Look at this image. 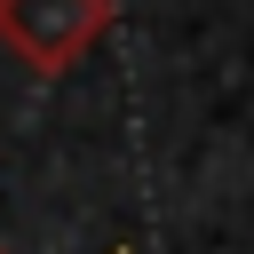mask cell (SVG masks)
I'll list each match as a JSON object with an SVG mask.
<instances>
[{
  "label": "cell",
  "mask_w": 254,
  "mask_h": 254,
  "mask_svg": "<svg viewBox=\"0 0 254 254\" xmlns=\"http://www.w3.org/2000/svg\"><path fill=\"white\" fill-rule=\"evenodd\" d=\"M103 32H111V0H0V48L40 79L71 71Z\"/></svg>",
  "instance_id": "1"
},
{
  "label": "cell",
  "mask_w": 254,
  "mask_h": 254,
  "mask_svg": "<svg viewBox=\"0 0 254 254\" xmlns=\"http://www.w3.org/2000/svg\"><path fill=\"white\" fill-rule=\"evenodd\" d=\"M0 254H8V246H0Z\"/></svg>",
  "instance_id": "2"
}]
</instances>
